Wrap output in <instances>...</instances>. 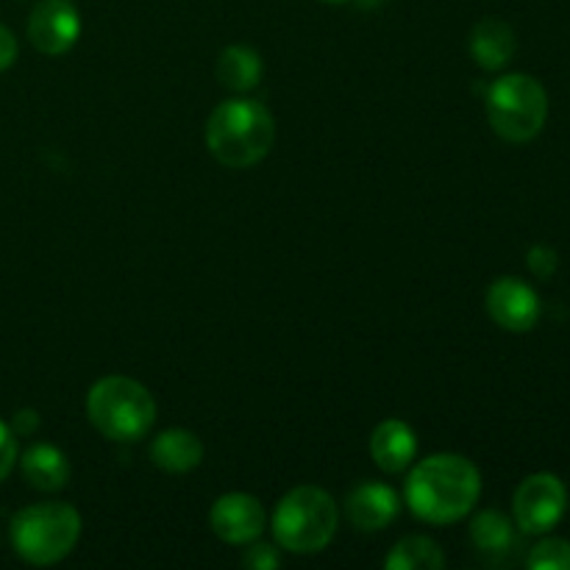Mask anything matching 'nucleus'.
<instances>
[{
  "label": "nucleus",
  "mask_w": 570,
  "mask_h": 570,
  "mask_svg": "<svg viewBox=\"0 0 570 570\" xmlns=\"http://www.w3.org/2000/svg\"><path fill=\"white\" fill-rule=\"evenodd\" d=\"M406 504L426 523H456L476 507L482 495V473L460 454H434L417 462L406 479Z\"/></svg>",
  "instance_id": "nucleus-1"
},
{
  "label": "nucleus",
  "mask_w": 570,
  "mask_h": 570,
  "mask_svg": "<svg viewBox=\"0 0 570 570\" xmlns=\"http://www.w3.org/2000/svg\"><path fill=\"white\" fill-rule=\"evenodd\" d=\"M276 139V122L265 104L228 98L206 120V148L220 165L243 170L265 159Z\"/></svg>",
  "instance_id": "nucleus-2"
},
{
  "label": "nucleus",
  "mask_w": 570,
  "mask_h": 570,
  "mask_svg": "<svg viewBox=\"0 0 570 570\" xmlns=\"http://www.w3.org/2000/svg\"><path fill=\"white\" fill-rule=\"evenodd\" d=\"M87 415L104 438L134 443L154 426L156 401L137 379L106 376L87 393Z\"/></svg>",
  "instance_id": "nucleus-3"
},
{
  "label": "nucleus",
  "mask_w": 570,
  "mask_h": 570,
  "mask_svg": "<svg viewBox=\"0 0 570 570\" xmlns=\"http://www.w3.org/2000/svg\"><path fill=\"white\" fill-rule=\"evenodd\" d=\"M81 515L72 504L45 501L20 510L11 521V546L31 566H56L76 549Z\"/></svg>",
  "instance_id": "nucleus-4"
},
{
  "label": "nucleus",
  "mask_w": 570,
  "mask_h": 570,
  "mask_svg": "<svg viewBox=\"0 0 570 570\" xmlns=\"http://www.w3.org/2000/svg\"><path fill=\"white\" fill-rule=\"evenodd\" d=\"M337 521V504L332 495L315 484H304L278 501L273 512V534L278 546L293 554H317L334 540Z\"/></svg>",
  "instance_id": "nucleus-5"
},
{
  "label": "nucleus",
  "mask_w": 570,
  "mask_h": 570,
  "mask_svg": "<svg viewBox=\"0 0 570 570\" xmlns=\"http://www.w3.org/2000/svg\"><path fill=\"white\" fill-rule=\"evenodd\" d=\"M549 117V95L543 83L523 72H510L488 89V120L507 142H529L538 137Z\"/></svg>",
  "instance_id": "nucleus-6"
},
{
  "label": "nucleus",
  "mask_w": 570,
  "mask_h": 570,
  "mask_svg": "<svg viewBox=\"0 0 570 570\" xmlns=\"http://www.w3.org/2000/svg\"><path fill=\"white\" fill-rule=\"evenodd\" d=\"M568 507V490L554 473H532L521 482L512 499V512L521 532L546 534L562 521Z\"/></svg>",
  "instance_id": "nucleus-7"
},
{
  "label": "nucleus",
  "mask_w": 570,
  "mask_h": 570,
  "mask_svg": "<svg viewBox=\"0 0 570 570\" xmlns=\"http://www.w3.org/2000/svg\"><path fill=\"white\" fill-rule=\"evenodd\" d=\"M28 37L39 53H67L81 37V14L70 0H39L28 20Z\"/></svg>",
  "instance_id": "nucleus-8"
},
{
  "label": "nucleus",
  "mask_w": 570,
  "mask_h": 570,
  "mask_svg": "<svg viewBox=\"0 0 570 570\" xmlns=\"http://www.w3.org/2000/svg\"><path fill=\"white\" fill-rule=\"evenodd\" d=\"M488 312L504 332H532L540 321V298L521 278L501 276L488 289Z\"/></svg>",
  "instance_id": "nucleus-9"
},
{
  "label": "nucleus",
  "mask_w": 570,
  "mask_h": 570,
  "mask_svg": "<svg viewBox=\"0 0 570 570\" xmlns=\"http://www.w3.org/2000/svg\"><path fill=\"white\" fill-rule=\"evenodd\" d=\"M209 527L223 543L248 546L265 532V507L248 493H226L212 504Z\"/></svg>",
  "instance_id": "nucleus-10"
},
{
  "label": "nucleus",
  "mask_w": 570,
  "mask_h": 570,
  "mask_svg": "<svg viewBox=\"0 0 570 570\" xmlns=\"http://www.w3.org/2000/svg\"><path fill=\"white\" fill-rule=\"evenodd\" d=\"M345 515L360 532H382L399 518V495L390 484L362 482L345 499Z\"/></svg>",
  "instance_id": "nucleus-11"
},
{
  "label": "nucleus",
  "mask_w": 570,
  "mask_h": 570,
  "mask_svg": "<svg viewBox=\"0 0 570 570\" xmlns=\"http://www.w3.org/2000/svg\"><path fill=\"white\" fill-rule=\"evenodd\" d=\"M417 438L410 423L390 417L382 421L371 434V456L384 473H401L415 462Z\"/></svg>",
  "instance_id": "nucleus-12"
},
{
  "label": "nucleus",
  "mask_w": 570,
  "mask_h": 570,
  "mask_svg": "<svg viewBox=\"0 0 570 570\" xmlns=\"http://www.w3.org/2000/svg\"><path fill=\"white\" fill-rule=\"evenodd\" d=\"M471 540L473 549L479 551L484 562L490 566H501L510 562L512 551L518 549V534L510 518L499 510H484L473 518L471 523Z\"/></svg>",
  "instance_id": "nucleus-13"
},
{
  "label": "nucleus",
  "mask_w": 570,
  "mask_h": 570,
  "mask_svg": "<svg viewBox=\"0 0 570 570\" xmlns=\"http://www.w3.org/2000/svg\"><path fill=\"white\" fill-rule=\"evenodd\" d=\"M515 31L504 20L484 17L471 31V56L482 70H501L515 56Z\"/></svg>",
  "instance_id": "nucleus-14"
},
{
  "label": "nucleus",
  "mask_w": 570,
  "mask_h": 570,
  "mask_svg": "<svg viewBox=\"0 0 570 570\" xmlns=\"http://www.w3.org/2000/svg\"><path fill=\"white\" fill-rule=\"evenodd\" d=\"M150 460L167 473H189L204 460V443L187 429H167L150 443Z\"/></svg>",
  "instance_id": "nucleus-15"
},
{
  "label": "nucleus",
  "mask_w": 570,
  "mask_h": 570,
  "mask_svg": "<svg viewBox=\"0 0 570 570\" xmlns=\"http://www.w3.org/2000/svg\"><path fill=\"white\" fill-rule=\"evenodd\" d=\"M22 476L31 488L42 490V493H56L70 482V462H67L65 451H59L50 443H37L22 454L20 460Z\"/></svg>",
  "instance_id": "nucleus-16"
},
{
  "label": "nucleus",
  "mask_w": 570,
  "mask_h": 570,
  "mask_svg": "<svg viewBox=\"0 0 570 570\" xmlns=\"http://www.w3.org/2000/svg\"><path fill=\"white\" fill-rule=\"evenodd\" d=\"M217 81L232 92H250L256 83L262 81V56L254 48L245 45H228L220 56H217Z\"/></svg>",
  "instance_id": "nucleus-17"
},
{
  "label": "nucleus",
  "mask_w": 570,
  "mask_h": 570,
  "mask_svg": "<svg viewBox=\"0 0 570 570\" xmlns=\"http://www.w3.org/2000/svg\"><path fill=\"white\" fill-rule=\"evenodd\" d=\"M387 570H440L445 568V554L432 538L423 534H410V538L399 540L390 549L387 560H384Z\"/></svg>",
  "instance_id": "nucleus-18"
},
{
  "label": "nucleus",
  "mask_w": 570,
  "mask_h": 570,
  "mask_svg": "<svg viewBox=\"0 0 570 570\" xmlns=\"http://www.w3.org/2000/svg\"><path fill=\"white\" fill-rule=\"evenodd\" d=\"M527 566L532 570H570V543L560 538L540 540L527 557Z\"/></svg>",
  "instance_id": "nucleus-19"
},
{
  "label": "nucleus",
  "mask_w": 570,
  "mask_h": 570,
  "mask_svg": "<svg viewBox=\"0 0 570 570\" xmlns=\"http://www.w3.org/2000/svg\"><path fill=\"white\" fill-rule=\"evenodd\" d=\"M529 271L534 273L538 278H551L557 273V250L549 248V245H534L532 250L527 254Z\"/></svg>",
  "instance_id": "nucleus-20"
},
{
  "label": "nucleus",
  "mask_w": 570,
  "mask_h": 570,
  "mask_svg": "<svg viewBox=\"0 0 570 570\" xmlns=\"http://www.w3.org/2000/svg\"><path fill=\"white\" fill-rule=\"evenodd\" d=\"M243 566L250 570H273L278 566V551L267 543H250V549L243 554Z\"/></svg>",
  "instance_id": "nucleus-21"
},
{
  "label": "nucleus",
  "mask_w": 570,
  "mask_h": 570,
  "mask_svg": "<svg viewBox=\"0 0 570 570\" xmlns=\"http://www.w3.org/2000/svg\"><path fill=\"white\" fill-rule=\"evenodd\" d=\"M14 465H17L14 432H11V426H6V423L0 421V482L14 471Z\"/></svg>",
  "instance_id": "nucleus-22"
},
{
  "label": "nucleus",
  "mask_w": 570,
  "mask_h": 570,
  "mask_svg": "<svg viewBox=\"0 0 570 570\" xmlns=\"http://www.w3.org/2000/svg\"><path fill=\"white\" fill-rule=\"evenodd\" d=\"M17 61V39L6 26H0V72Z\"/></svg>",
  "instance_id": "nucleus-23"
},
{
  "label": "nucleus",
  "mask_w": 570,
  "mask_h": 570,
  "mask_svg": "<svg viewBox=\"0 0 570 570\" xmlns=\"http://www.w3.org/2000/svg\"><path fill=\"white\" fill-rule=\"evenodd\" d=\"M39 429V415L33 410H20L14 412V421H11V432L14 434H22V438H28V434H33Z\"/></svg>",
  "instance_id": "nucleus-24"
},
{
  "label": "nucleus",
  "mask_w": 570,
  "mask_h": 570,
  "mask_svg": "<svg viewBox=\"0 0 570 570\" xmlns=\"http://www.w3.org/2000/svg\"><path fill=\"white\" fill-rule=\"evenodd\" d=\"M323 3H334V6H340V3H348V0H323Z\"/></svg>",
  "instance_id": "nucleus-25"
}]
</instances>
